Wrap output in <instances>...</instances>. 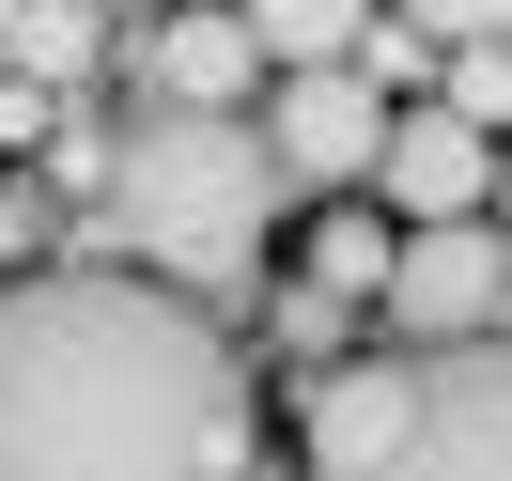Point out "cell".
<instances>
[{
	"mask_svg": "<svg viewBox=\"0 0 512 481\" xmlns=\"http://www.w3.org/2000/svg\"><path fill=\"white\" fill-rule=\"evenodd\" d=\"M0 481H249V373L171 280H0Z\"/></svg>",
	"mask_w": 512,
	"mask_h": 481,
	"instance_id": "cell-1",
	"label": "cell"
},
{
	"mask_svg": "<svg viewBox=\"0 0 512 481\" xmlns=\"http://www.w3.org/2000/svg\"><path fill=\"white\" fill-rule=\"evenodd\" d=\"M264 187H280V140L249 109H156L125 140V171H109V218H125L140 264H171L187 295H218L264 249Z\"/></svg>",
	"mask_w": 512,
	"mask_h": 481,
	"instance_id": "cell-2",
	"label": "cell"
},
{
	"mask_svg": "<svg viewBox=\"0 0 512 481\" xmlns=\"http://www.w3.org/2000/svg\"><path fill=\"white\" fill-rule=\"evenodd\" d=\"M342 481H512V342H435L404 373L388 450Z\"/></svg>",
	"mask_w": 512,
	"mask_h": 481,
	"instance_id": "cell-3",
	"label": "cell"
},
{
	"mask_svg": "<svg viewBox=\"0 0 512 481\" xmlns=\"http://www.w3.org/2000/svg\"><path fill=\"white\" fill-rule=\"evenodd\" d=\"M404 342H481V326L512 311V249L497 218H419L404 249H388V295H373Z\"/></svg>",
	"mask_w": 512,
	"mask_h": 481,
	"instance_id": "cell-4",
	"label": "cell"
},
{
	"mask_svg": "<svg viewBox=\"0 0 512 481\" xmlns=\"http://www.w3.org/2000/svg\"><path fill=\"white\" fill-rule=\"evenodd\" d=\"M264 140H280L295 187H357V171L388 156V94H373L357 63H295L280 94H264Z\"/></svg>",
	"mask_w": 512,
	"mask_h": 481,
	"instance_id": "cell-5",
	"label": "cell"
},
{
	"mask_svg": "<svg viewBox=\"0 0 512 481\" xmlns=\"http://www.w3.org/2000/svg\"><path fill=\"white\" fill-rule=\"evenodd\" d=\"M373 171H388V218L404 233L419 218H481V202H497V125H466L450 94L435 109H388V156Z\"/></svg>",
	"mask_w": 512,
	"mask_h": 481,
	"instance_id": "cell-6",
	"label": "cell"
},
{
	"mask_svg": "<svg viewBox=\"0 0 512 481\" xmlns=\"http://www.w3.org/2000/svg\"><path fill=\"white\" fill-rule=\"evenodd\" d=\"M125 47H140V94H156V109H233L264 78V47H249L233 0H218V16H156V32H125Z\"/></svg>",
	"mask_w": 512,
	"mask_h": 481,
	"instance_id": "cell-7",
	"label": "cell"
},
{
	"mask_svg": "<svg viewBox=\"0 0 512 481\" xmlns=\"http://www.w3.org/2000/svg\"><path fill=\"white\" fill-rule=\"evenodd\" d=\"M388 419H404V357H357V373H326V388H311V481L373 466V450H388Z\"/></svg>",
	"mask_w": 512,
	"mask_h": 481,
	"instance_id": "cell-8",
	"label": "cell"
},
{
	"mask_svg": "<svg viewBox=\"0 0 512 481\" xmlns=\"http://www.w3.org/2000/svg\"><path fill=\"white\" fill-rule=\"evenodd\" d=\"M0 63L47 78V94H78L109 63V0H0Z\"/></svg>",
	"mask_w": 512,
	"mask_h": 481,
	"instance_id": "cell-9",
	"label": "cell"
},
{
	"mask_svg": "<svg viewBox=\"0 0 512 481\" xmlns=\"http://www.w3.org/2000/svg\"><path fill=\"white\" fill-rule=\"evenodd\" d=\"M233 16H249V47H264V63L295 78V63H357L388 0H233Z\"/></svg>",
	"mask_w": 512,
	"mask_h": 481,
	"instance_id": "cell-10",
	"label": "cell"
},
{
	"mask_svg": "<svg viewBox=\"0 0 512 481\" xmlns=\"http://www.w3.org/2000/svg\"><path fill=\"white\" fill-rule=\"evenodd\" d=\"M388 249H404V218H357L342 202V218H311L295 264H311V295H388Z\"/></svg>",
	"mask_w": 512,
	"mask_h": 481,
	"instance_id": "cell-11",
	"label": "cell"
},
{
	"mask_svg": "<svg viewBox=\"0 0 512 481\" xmlns=\"http://www.w3.org/2000/svg\"><path fill=\"white\" fill-rule=\"evenodd\" d=\"M450 109H466V125H512V32L450 47Z\"/></svg>",
	"mask_w": 512,
	"mask_h": 481,
	"instance_id": "cell-12",
	"label": "cell"
},
{
	"mask_svg": "<svg viewBox=\"0 0 512 481\" xmlns=\"http://www.w3.org/2000/svg\"><path fill=\"white\" fill-rule=\"evenodd\" d=\"M419 47H481V32H512V0H388Z\"/></svg>",
	"mask_w": 512,
	"mask_h": 481,
	"instance_id": "cell-13",
	"label": "cell"
},
{
	"mask_svg": "<svg viewBox=\"0 0 512 481\" xmlns=\"http://www.w3.org/2000/svg\"><path fill=\"white\" fill-rule=\"evenodd\" d=\"M0 249H16V264L47 249V202H32V187H0Z\"/></svg>",
	"mask_w": 512,
	"mask_h": 481,
	"instance_id": "cell-14",
	"label": "cell"
},
{
	"mask_svg": "<svg viewBox=\"0 0 512 481\" xmlns=\"http://www.w3.org/2000/svg\"><path fill=\"white\" fill-rule=\"evenodd\" d=\"M497 187H512V140H497Z\"/></svg>",
	"mask_w": 512,
	"mask_h": 481,
	"instance_id": "cell-15",
	"label": "cell"
}]
</instances>
